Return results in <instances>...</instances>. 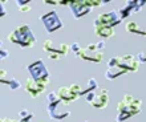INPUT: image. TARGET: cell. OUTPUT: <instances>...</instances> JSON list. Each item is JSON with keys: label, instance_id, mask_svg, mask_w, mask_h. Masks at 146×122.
<instances>
[{"label": "cell", "instance_id": "obj_22", "mask_svg": "<svg viewBox=\"0 0 146 122\" xmlns=\"http://www.w3.org/2000/svg\"><path fill=\"white\" fill-rule=\"evenodd\" d=\"M137 58L139 60V62H146V52H139Z\"/></svg>", "mask_w": 146, "mask_h": 122}, {"label": "cell", "instance_id": "obj_6", "mask_svg": "<svg viewBox=\"0 0 146 122\" xmlns=\"http://www.w3.org/2000/svg\"><path fill=\"white\" fill-rule=\"evenodd\" d=\"M104 48H105L104 41L88 44V46H84L81 49L78 57L85 61H89V62H101L102 61V50H104Z\"/></svg>", "mask_w": 146, "mask_h": 122}, {"label": "cell", "instance_id": "obj_18", "mask_svg": "<svg viewBox=\"0 0 146 122\" xmlns=\"http://www.w3.org/2000/svg\"><path fill=\"white\" fill-rule=\"evenodd\" d=\"M33 117H35V114L31 110L25 109V107L19 110V122H31Z\"/></svg>", "mask_w": 146, "mask_h": 122}, {"label": "cell", "instance_id": "obj_4", "mask_svg": "<svg viewBox=\"0 0 146 122\" xmlns=\"http://www.w3.org/2000/svg\"><path fill=\"white\" fill-rule=\"evenodd\" d=\"M61 103L64 102L57 95V91H49L46 94V111L52 119H64L70 115L69 110H61Z\"/></svg>", "mask_w": 146, "mask_h": 122}, {"label": "cell", "instance_id": "obj_23", "mask_svg": "<svg viewBox=\"0 0 146 122\" xmlns=\"http://www.w3.org/2000/svg\"><path fill=\"white\" fill-rule=\"evenodd\" d=\"M0 57H1V60H3V58H7L8 57V50L1 48V50H0Z\"/></svg>", "mask_w": 146, "mask_h": 122}, {"label": "cell", "instance_id": "obj_1", "mask_svg": "<svg viewBox=\"0 0 146 122\" xmlns=\"http://www.w3.org/2000/svg\"><path fill=\"white\" fill-rule=\"evenodd\" d=\"M139 66V60L133 54L114 56L108 61V70L105 77L108 80H115L117 77L122 76L127 72H135Z\"/></svg>", "mask_w": 146, "mask_h": 122}, {"label": "cell", "instance_id": "obj_17", "mask_svg": "<svg viewBox=\"0 0 146 122\" xmlns=\"http://www.w3.org/2000/svg\"><path fill=\"white\" fill-rule=\"evenodd\" d=\"M94 33L97 36H100L102 38H109L114 36V29L113 28H108V27H93Z\"/></svg>", "mask_w": 146, "mask_h": 122}, {"label": "cell", "instance_id": "obj_9", "mask_svg": "<svg viewBox=\"0 0 146 122\" xmlns=\"http://www.w3.org/2000/svg\"><path fill=\"white\" fill-rule=\"evenodd\" d=\"M122 21L121 16H119L117 9H111L109 12H104L101 15L97 16V19L94 20L93 27H108V28H114L115 25H118Z\"/></svg>", "mask_w": 146, "mask_h": 122}, {"label": "cell", "instance_id": "obj_12", "mask_svg": "<svg viewBox=\"0 0 146 122\" xmlns=\"http://www.w3.org/2000/svg\"><path fill=\"white\" fill-rule=\"evenodd\" d=\"M28 72H29L32 78H35V80L42 81V82H49V73H48V69L45 68L44 61L40 60V58L28 65Z\"/></svg>", "mask_w": 146, "mask_h": 122}, {"label": "cell", "instance_id": "obj_25", "mask_svg": "<svg viewBox=\"0 0 146 122\" xmlns=\"http://www.w3.org/2000/svg\"><path fill=\"white\" fill-rule=\"evenodd\" d=\"M84 122H90V121H84Z\"/></svg>", "mask_w": 146, "mask_h": 122}, {"label": "cell", "instance_id": "obj_8", "mask_svg": "<svg viewBox=\"0 0 146 122\" xmlns=\"http://www.w3.org/2000/svg\"><path fill=\"white\" fill-rule=\"evenodd\" d=\"M57 95L65 105H68V103L74 102L82 95V88L80 84H72L70 86H61L57 90Z\"/></svg>", "mask_w": 146, "mask_h": 122}, {"label": "cell", "instance_id": "obj_19", "mask_svg": "<svg viewBox=\"0 0 146 122\" xmlns=\"http://www.w3.org/2000/svg\"><path fill=\"white\" fill-rule=\"evenodd\" d=\"M100 88L98 86V84H97V81H96V78H89L88 80V84H86V89H84L82 90V95H85V94H88V93H90V91H94V90H97V89Z\"/></svg>", "mask_w": 146, "mask_h": 122}, {"label": "cell", "instance_id": "obj_24", "mask_svg": "<svg viewBox=\"0 0 146 122\" xmlns=\"http://www.w3.org/2000/svg\"><path fill=\"white\" fill-rule=\"evenodd\" d=\"M0 8H1V13H0V16L3 17V16H5V7H4V3H0Z\"/></svg>", "mask_w": 146, "mask_h": 122}, {"label": "cell", "instance_id": "obj_3", "mask_svg": "<svg viewBox=\"0 0 146 122\" xmlns=\"http://www.w3.org/2000/svg\"><path fill=\"white\" fill-rule=\"evenodd\" d=\"M7 38L9 42L16 44V45L21 46V48H32L36 44L35 34L31 30L29 25H27V24L15 28L12 32L8 33Z\"/></svg>", "mask_w": 146, "mask_h": 122}, {"label": "cell", "instance_id": "obj_11", "mask_svg": "<svg viewBox=\"0 0 146 122\" xmlns=\"http://www.w3.org/2000/svg\"><path fill=\"white\" fill-rule=\"evenodd\" d=\"M42 49L48 53V57L50 60H60L62 56H66L70 52V45L60 44L58 46H56L52 40H45L44 45H42Z\"/></svg>", "mask_w": 146, "mask_h": 122}, {"label": "cell", "instance_id": "obj_5", "mask_svg": "<svg viewBox=\"0 0 146 122\" xmlns=\"http://www.w3.org/2000/svg\"><path fill=\"white\" fill-rule=\"evenodd\" d=\"M106 3H108L106 0H101V1L100 0H77V1H70L68 7L72 11L73 17L80 19L82 16L88 15L93 7H100Z\"/></svg>", "mask_w": 146, "mask_h": 122}, {"label": "cell", "instance_id": "obj_21", "mask_svg": "<svg viewBox=\"0 0 146 122\" xmlns=\"http://www.w3.org/2000/svg\"><path fill=\"white\" fill-rule=\"evenodd\" d=\"M81 49H82V48L78 45V42H73V44H70V52H73L76 56H78V54H80Z\"/></svg>", "mask_w": 146, "mask_h": 122}, {"label": "cell", "instance_id": "obj_15", "mask_svg": "<svg viewBox=\"0 0 146 122\" xmlns=\"http://www.w3.org/2000/svg\"><path fill=\"white\" fill-rule=\"evenodd\" d=\"M5 74H7V72L1 69V78H0V82L3 85L9 86V89H12V90H16V89H19L20 86H21V84H20V81L17 80V78H7Z\"/></svg>", "mask_w": 146, "mask_h": 122}, {"label": "cell", "instance_id": "obj_14", "mask_svg": "<svg viewBox=\"0 0 146 122\" xmlns=\"http://www.w3.org/2000/svg\"><path fill=\"white\" fill-rule=\"evenodd\" d=\"M143 5H146V0H141V1H139V0H130V1H126V3H125V5H123L122 8H119L118 13H119V16H121V19L125 20L130 15L138 12Z\"/></svg>", "mask_w": 146, "mask_h": 122}, {"label": "cell", "instance_id": "obj_20", "mask_svg": "<svg viewBox=\"0 0 146 122\" xmlns=\"http://www.w3.org/2000/svg\"><path fill=\"white\" fill-rule=\"evenodd\" d=\"M16 5L19 7L21 12L31 11V1H28V0H16Z\"/></svg>", "mask_w": 146, "mask_h": 122}, {"label": "cell", "instance_id": "obj_16", "mask_svg": "<svg viewBox=\"0 0 146 122\" xmlns=\"http://www.w3.org/2000/svg\"><path fill=\"white\" fill-rule=\"evenodd\" d=\"M125 29H126L127 33H131V34H138V36H142V37H146V30L142 29L139 27L138 24L135 21H127L125 24Z\"/></svg>", "mask_w": 146, "mask_h": 122}, {"label": "cell", "instance_id": "obj_7", "mask_svg": "<svg viewBox=\"0 0 146 122\" xmlns=\"http://www.w3.org/2000/svg\"><path fill=\"white\" fill-rule=\"evenodd\" d=\"M109 91L104 88H98L97 90L85 94V101L94 109H105L109 103Z\"/></svg>", "mask_w": 146, "mask_h": 122}, {"label": "cell", "instance_id": "obj_10", "mask_svg": "<svg viewBox=\"0 0 146 122\" xmlns=\"http://www.w3.org/2000/svg\"><path fill=\"white\" fill-rule=\"evenodd\" d=\"M40 20H41L42 25L48 33H53V32L62 28V20L60 19V16L56 11H48L45 13H42L40 16Z\"/></svg>", "mask_w": 146, "mask_h": 122}, {"label": "cell", "instance_id": "obj_2", "mask_svg": "<svg viewBox=\"0 0 146 122\" xmlns=\"http://www.w3.org/2000/svg\"><path fill=\"white\" fill-rule=\"evenodd\" d=\"M142 109V101L131 94H125L117 105V122H125Z\"/></svg>", "mask_w": 146, "mask_h": 122}, {"label": "cell", "instance_id": "obj_13", "mask_svg": "<svg viewBox=\"0 0 146 122\" xmlns=\"http://www.w3.org/2000/svg\"><path fill=\"white\" fill-rule=\"evenodd\" d=\"M48 82H42V81H37L32 77H28L25 80V84H24V88L27 90V93L31 95L32 98H36L40 94H42L45 91V88Z\"/></svg>", "mask_w": 146, "mask_h": 122}]
</instances>
